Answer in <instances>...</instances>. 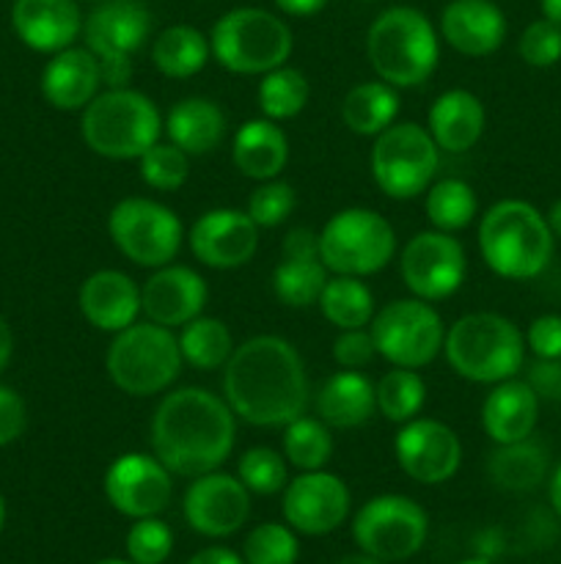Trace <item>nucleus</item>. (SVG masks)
<instances>
[{"mask_svg":"<svg viewBox=\"0 0 561 564\" xmlns=\"http://www.w3.org/2000/svg\"><path fill=\"white\" fill-rule=\"evenodd\" d=\"M308 375L300 352L280 336H253L223 367V400L253 427H286L308 408Z\"/></svg>","mask_w":561,"mask_h":564,"instance_id":"1","label":"nucleus"},{"mask_svg":"<svg viewBox=\"0 0 561 564\" xmlns=\"http://www.w3.org/2000/svg\"><path fill=\"white\" fill-rule=\"evenodd\" d=\"M234 438L237 416L229 402L196 386L165 394L152 416V452L176 477L218 471L231 457Z\"/></svg>","mask_w":561,"mask_h":564,"instance_id":"2","label":"nucleus"},{"mask_svg":"<svg viewBox=\"0 0 561 564\" xmlns=\"http://www.w3.org/2000/svg\"><path fill=\"white\" fill-rule=\"evenodd\" d=\"M553 242L548 218L520 198L493 204L479 224V251L484 264L509 281H528L544 273L553 259Z\"/></svg>","mask_w":561,"mask_h":564,"instance_id":"3","label":"nucleus"},{"mask_svg":"<svg viewBox=\"0 0 561 564\" xmlns=\"http://www.w3.org/2000/svg\"><path fill=\"white\" fill-rule=\"evenodd\" d=\"M366 55L380 80L394 88H413L438 69L440 39L421 9L391 6L369 25Z\"/></svg>","mask_w":561,"mask_h":564,"instance_id":"4","label":"nucleus"},{"mask_svg":"<svg viewBox=\"0 0 561 564\" xmlns=\"http://www.w3.org/2000/svg\"><path fill=\"white\" fill-rule=\"evenodd\" d=\"M443 352L460 378L495 386L520 372L526 339L512 319L493 312H473L446 330Z\"/></svg>","mask_w":561,"mask_h":564,"instance_id":"5","label":"nucleus"},{"mask_svg":"<svg viewBox=\"0 0 561 564\" xmlns=\"http://www.w3.org/2000/svg\"><path fill=\"white\" fill-rule=\"evenodd\" d=\"M80 135L99 158L138 160L163 135V116L146 94L108 88L82 108Z\"/></svg>","mask_w":561,"mask_h":564,"instance_id":"6","label":"nucleus"},{"mask_svg":"<svg viewBox=\"0 0 561 564\" xmlns=\"http://www.w3.org/2000/svg\"><path fill=\"white\" fill-rule=\"evenodd\" d=\"M209 47L215 61L234 75H267L289 61L295 39L273 11L240 6L215 22Z\"/></svg>","mask_w":561,"mask_h":564,"instance_id":"7","label":"nucleus"},{"mask_svg":"<svg viewBox=\"0 0 561 564\" xmlns=\"http://www.w3.org/2000/svg\"><path fill=\"white\" fill-rule=\"evenodd\" d=\"M179 339L157 323H132L113 334L105 356L110 380L130 397H154L182 372Z\"/></svg>","mask_w":561,"mask_h":564,"instance_id":"8","label":"nucleus"},{"mask_svg":"<svg viewBox=\"0 0 561 564\" xmlns=\"http://www.w3.org/2000/svg\"><path fill=\"white\" fill-rule=\"evenodd\" d=\"M396 231L380 213L346 207L336 213L319 231V259L333 275L380 273L394 259Z\"/></svg>","mask_w":561,"mask_h":564,"instance_id":"9","label":"nucleus"},{"mask_svg":"<svg viewBox=\"0 0 561 564\" xmlns=\"http://www.w3.org/2000/svg\"><path fill=\"white\" fill-rule=\"evenodd\" d=\"M440 165V147L429 135L427 127L402 121L374 138L372 176L385 196L407 202L435 182Z\"/></svg>","mask_w":561,"mask_h":564,"instance_id":"10","label":"nucleus"},{"mask_svg":"<svg viewBox=\"0 0 561 564\" xmlns=\"http://www.w3.org/2000/svg\"><path fill=\"white\" fill-rule=\"evenodd\" d=\"M152 36V11L143 0H105L82 20V42L97 55L102 83L121 88L132 77V58Z\"/></svg>","mask_w":561,"mask_h":564,"instance_id":"11","label":"nucleus"},{"mask_svg":"<svg viewBox=\"0 0 561 564\" xmlns=\"http://www.w3.org/2000/svg\"><path fill=\"white\" fill-rule=\"evenodd\" d=\"M108 235L132 264L157 270L174 262L185 240V226L165 204L130 196L116 202L110 209Z\"/></svg>","mask_w":561,"mask_h":564,"instance_id":"12","label":"nucleus"},{"mask_svg":"<svg viewBox=\"0 0 561 564\" xmlns=\"http://www.w3.org/2000/svg\"><path fill=\"white\" fill-rule=\"evenodd\" d=\"M377 356L391 367L421 369L443 350L446 328L432 303L421 297H402L374 312L369 323Z\"/></svg>","mask_w":561,"mask_h":564,"instance_id":"13","label":"nucleus"},{"mask_svg":"<svg viewBox=\"0 0 561 564\" xmlns=\"http://www.w3.org/2000/svg\"><path fill=\"white\" fill-rule=\"evenodd\" d=\"M429 518L418 501L399 494L369 499L352 521V538L363 554L380 562H405L424 549Z\"/></svg>","mask_w":561,"mask_h":564,"instance_id":"14","label":"nucleus"},{"mask_svg":"<svg viewBox=\"0 0 561 564\" xmlns=\"http://www.w3.org/2000/svg\"><path fill=\"white\" fill-rule=\"evenodd\" d=\"M399 270L413 297H421L427 303L446 301L465 281V248L454 235H446V231H418L402 251Z\"/></svg>","mask_w":561,"mask_h":564,"instance_id":"15","label":"nucleus"},{"mask_svg":"<svg viewBox=\"0 0 561 564\" xmlns=\"http://www.w3.org/2000/svg\"><path fill=\"white\" fill-rule=\"evenodd\" d=\"M102 488L105 499L119 516L138 521V518L160 516L168 507L174 496V479L154 455L127 452L110 463Z\"/></svg>","mask_w":561,"mask_h":564,"instance_id":"16","label":"nucleus"},{"mask_svg":"<svg viewBox=\"0 0 561 564\" xmlns=\"http://www.w3.org/2000/svg\"><path fill=\"white\" fill-rule=\"evenodd\" d=\"M182 512H185L187 527L201 538H231L245 527L251 516V490L231 474H201L185 490Z\"/></svg>","mask_w":561,"mask_h":564,"instance_id":"17","label":"nucleus"},{"mask_svg":"<svg viewBox=\"0 0 561 564\" xmlns=\"http://www.w3.org/2000/svg\"><path fill=\"white\" fill-rule=\"evenodd\" d=\"M350 488L344 479L324 471H300L284 488V518L297 534L322 538L336 532L350 516Z\"/></svg>","mask_w":561,"mask_h":564,"instance_id":"18","label":"nucleus"},{"mask_svg":"<svg viewBox=\"0 0 561 564\" xmlns=\"http://www.w3.org/2000/svg\"><path fill=\"white\" fill-rule=\"evenodd\" d=\"M402 471L421 485H443L460 471L462 444L449 424L438 419H410L394 438Z\"/></svg>","mask_w":561,"mask_h":564,"instance_id":"19","label":"nucleus"},{"mask_svg":"<svg viewBox=\"0 0 561 564\" xmlns=\"http://www.w3.org/2000/svg\"><path fill=\"white\" fill-rule=\"evenodd\" d=\"M190 251L201 264L215 270H234L251 262L258 251V226L240 209H207L193 224Z\"/></svg>","mask_w":561,"mask_h":564,"instance_id":"20","label":"nucleus"},{"mask_svg":"<svg viewBox=\"0 0 561 564\" xmlns=\"http://www.w3.org/2000/svg\"><path fill=\"white\" fill-rule=\"evenodd\" d=\"M207 281L185 264H163L141 286V308L148 323L163 328H182L201 317L207 306Z\"/></svg>","mask_w":561,"mask_h":564,"instance_id":"21","label":"nucleus"},{"mask_svg":"<svg viewBox=\"0 0 561 564\" xmlns=\"http://www.w3.org/2000/svg\"><path fill=\"white\" fill-rule=\"evenodd\" d=\"M11 28L25 47L55 55L80 39L82 14L75 0H14Z\"/></svg>","mask_w":561,"mask_h":564,"instance_id":"22","label":"nucleus"},{"mask_svg":"<svg viewBox=\"0 0 561 564\" xmlns=\"http://www.w3.org/2000/svg\"><path fill=\"white\" fill-rule=\"evenodd\" d=\"M80 303L82 317L88 325L105 334H119V330L130 328L138 323L141 308V286L121 270H97L88 275L80 286Z\"/></svg>","mask_w":561,"mask_h":564,"instance_id":"23","label":"nucleus"},{"mask_svg":"<svg viewBox=\"0 0 561 564\" xmlns=\"http://www.w3.org/2000/svg\"><path fill=\"white\" fill-rule=\"evenodd\" d=\"M440 36L468 58L493 55L506 39V17L493 0H451L440 14Z\"/></svg>","mask_w":561,"mask_h":564,"instance_id":"24","label":"nucleus"},{"mask_svg":"<svg viewBox=\"0 0 561 564\" xmlns=\"http://www.w3.org/2000/svg\"><path fill=\"white\" fill-rule=\"evenodd\" d=\"M102 86V69L88 47H66L47 61L42 94L55 110H82Z\"/></svg>","mask_w":561,"mask_h":564,"instance_id":"25","label":"nucleus"},{"mask_svg":"<svg viewBox=\"0 0 561 564\" xmlns=\"http://www.w3.org/2000/svg\"><path fill=\"white\" fill-rule=\"evenodd\" d=\"M539 419V397L526 380H504L484 397L482 427L495 446L531 438Z\"/></svg>","mask_w":561,"mask_h":564,"instance_id":"26","label":"nucleus"},{"mask_svg":"<svg viewBox=\"0 0 561 564\" xmlns=\"http://www.w3.org/2000/svg\"><path fill=\"white\" fill-rule=\"evenodd\" d=\"M314 411L333 430L361 427L377 413L374 383L358 369H341L317 389Z\"/></svg>","mask_w":561,"mask_h":564,"instance_id":"27","label":"nucleus"},{"mask_svg":"<svg viewBox=\"0 0 561 564\" xmlns=\"http://www.w3.org/2000/svg\"><path fill=\"white\" fill-rule=\"evenodd\" d=\"M427 130L440 149L462 154L479 143L484 132V105L465 88L443 91L427 113Z\"/></svg>","mask_w":561,"mask_h":564,"instance_id":"28","label":"nucleus"},{"mask_svg":"<svg viewBox=\"0 0 561 564\" xmlns=\"http://www.w3.org/2000/svg\"><path fill=\"white\" fill-rule=\"evenodd\" d=\"M163 130L170 143L187 152L190 158H201L220 147L229 121L223 108L207 97H185L168 110L163 121Z\"/></svg>","mask_w":561,"mask_h":564,"instance_id":"29","label":"nucleus"},{"mask_svg":"<svg viewBox=\"0 0 561 564\" xmlns=\"http://www.w3.org/2000/svg\"><path fill=\"white\" fill-rule=\"evenodd\" d=\"M231 160L248 180H275L289 160V138L273 119H251L231 141Z\"/></svg>","mask_w":561,"mask_h":564,"instance_id":"30","label":"nucleus"},{"mask_svg":"<svg viewBox=\"0 0 561 564\" xmlns=\"http://www.w3.org/2000/svg\"><path fill=\"white\" fill-rule=\"evenodd\" d=\"M399 116V94L385 80L358 83L341 102V121L346 130L363 138H377Z\"/></svg>","mask_w":561,"mask_h":564,"instance_id":"31","label":"nucleus"},{"mask_svg":"<svg viewBox=\"0 0 561 564\" xmlns=\"http://www.w3.org/2000/svg\"><path fill=\"white\" fill-rule=\"evenodd\" d=\"M487 474L501 490L528 494L548 477V452L531 438L517 441V444H501L490 452Z\"/></svg>","mask_w":561,"mask_h":564,"instance_id":"32","label":"nucleus"},{"mask_svg":"<svg viewBox=\"0 0 561 564\" xmlns=\"http://www.w3.org/2000/svg\"><path fill=\"white\" fill-rule=\"evenodd\" d=\"M212 58L209 36H204L193 25H170L157 33L152 44V61L160 75L174 77V80H187L198 75Z\"/></svg>","mask_w":561,"mask_h":564,"instance_id":"33","label":"nucleus"},{"mask_svg":"<svg viewBox=\"0 0 561 564\" xmlns=\"http://www.w3.org/2000/svg\"><path fill=\"white\" fill-rule=\"evenodd\" d=\"M179 352L182 361L190 364L198 372H215L229 364L231 352H234V339L223 319L218 317H196L187 325H182Z\"/></svg>","mask_w":561,"mask_h":564,"instance_id":"34","label":"nucleus"},{"mask_svg":"<svg viewBox=\"0 0 561 564\" xmlns=\"http://www.w3.org/2000/svg\"><path fill=\"white\" fill-rule=\"evenodd\" d=\"M319 312L339 330L366 328L374 317V295L355 275H333L317 301Z\"/></svg>","mask_w":561,"mask_h":564,"instance_id":"35","label":"nucleus"},{"mask_svg":"<svg viewBox=\"0 0 561 564\" xmlns=\"http://www.w3.org/2000/svg\"><path fill=\"white\" fill-rule=\"evenodd\" d=\"M328 268L319 257H286L273 270V292L284 306L308 308L328 284Z\"/></svg>","mask_w":561,"mask_h":564,"instance_id":"36","label":"nucleus"},{"mask_svg":"<svg viewBox=\"0 0 561 564\" xmlns=\"http://www.w3.org/2000/svg\"><path fill=\"white\" fill-rule=\"evenodd\" d=\"M424 213L432 229L454 235L465 226L473 224L479 213V198L473 187L465 180H440L427 187V202H424Z\"/></svg>","mask_w":561,"mask_h":564,"instance_id":"37","label":"nucleus"},{"mask_svg":"<svg viewBox=\"0 0 561 564\" xmlns=\"http://www.w3.org/2000/svg\"><path fill=\"white\" fill-rule=\"evenodd\" d=\"M284 457L297 471H319L333 457V435L322 419L297 416L284 427Z\"/></svg>","mask_w":561,"mask_h":564,"instance_id":"38","label":"nucleus"},{"mask_svg":"<svg viewBox=\"0 0 561 564\" xmlns=\"http://www.w3.org/2000/svg\"><path fill=\"white\" fill-rule=\"evenodd\" d=\"M374 397H377V413H383L388 422L405 424L421 413L427 402V386L416 369L396 367L380 378Z\"/></svg>","mask_w":561,"mask_h":564,"instance_id":"39","label":"nucleus"},{"mask_svg":"<svg viewBox=\"0 0 561 564\" xmlns=\"http://www.w3.org/2000/svg\"><path fill=\"white\" fill-rule=\"evenodd\" d=\"M258 108L264 119L286 121L302 113L308 105V80L295 66H278V69L262 75L258 83Z\"/></svg>","mask_w":561,"mask_h":564,"instance_id":"40","label":"nucleus"},{"mask_svg":"<svg viewBox=\"0 0 561 564\" xmlns=\"http://www.w3.org/2000/svg\"><path fill=\"white\" fill-rule=\"evenodd\" d=\"M138 174H141L143 185L154 187V191H179L190 176V154L182 152L176 143L157 141L138 158Z\"/></svg>","mask_w":561,"mask_h":564,"instance_id":"41","label":"nucleus"},{"mask_svg":"<svg viewBox=\"0 0 561 564\" xmlns=\"http://www.w3.org/2000/svg\"><path fill=\"white\" fill-rule=\"evenodd\" d=\"M300 556L297 532L284 523H258L242 543L245 564H295Z\"/></svg>","mask_w":561,"mask_h":564,"instance_id":"42","label":"nucleus"},{"mask_svg":"<svg viewBox=\"0 0 561 564\" xmlns=\"http://www.w3.org/2000/svg\"><path fill=\"white\" fill-rule=\"evenodd\" d=\"M237 479L253 496H275L286 488V457L270 446H253L237 463Z\"/></svg>","mask_w":561,"mask_h":564,"instance_id":"43","label":"nucleus"},{"mask_svg":"<svg viewBox=\"0 0 561 564\" xmlns=\"http://www.w3.org/2000/svg\"><path fill=\"white\" fill-rule=\"evenodd\" d=\"M127 560L132 564H165L174 551V532L165 521L154 518H138L127 532Z\"/></svg>","mask_w":561,"mask_h":564,"instance_id":"44","label":"nucleus"},{"mask_svg":"<svg viewBox=\"0 0 561 564\" xmlns=\"http://www.w3.org/2000/svg\"><path fill=\"white\" fill-rule=\"evenodd\" d=\"M295 187L275 176V180L262 182V185L251 193L245 213L251 215V220L258 229H275V226H280L292 213H295Z\"/></svg>","mask_w":561,"mask_h":564,"instance_id":"45","label":"nucleus"},{"mask_svg":"<svg viewBox=\"0 0 561 564\" xmlns=\"http://www.w3.org/2000/svg\"><path fill=\"white\" fill-rule=\"evenodd\" d=\"M520 58L526 61L534 69H548L561 61V28L550 20H534L531 25L522 31L520 44Z\"/></svg>","mask_w":561,"mask_h":564,"instance_id":"46","label":"nucleus"},{"mask_svg":"<svg viewBox=\"0 0 561 564\" xmlns=\"http://www.w3.org/2000/svg\"><path fill=\"white\" fill-rule=\"evenodd\" d=\"M374 356H377V347L366 328L341 330L339 339L333 341V358L341 369H363L372 364Z\"/></svg>","mask_w":561,"mask_h":564,"instance_id":"47","label":"nucleus"},{"mask_svg":"<svg viewBox=\"0 0 561 564\" xmlns=\"http://www.w3.org/2000/svg\"><path fill=\"white\" fill-rule=\"evenodd\" d=\"M526 347L537 358H561V317L559 314H542L528 325Z\"/></svg>","mask_w":561,"mask_h":564,"instance_id":"48","label":"nucleus"},{"mask_svg":"<svg viewBox=\"0 0 561 564\" xmlns=\"http://www.w3.org/2000/svg\"><path fill=\"white\" fill-rule=\"evenodd\" d=\"M28 427L25 400L9 386H0V446H9L22 438Z\"/></svg>","mask_w":561,"mask_h":564,"instance_id":"49","label":"nucleus"},{"mask_svg":"<svg viewBox=\"0 0 561 564\" xmlns=\"http://www.w3.org/2000/svg\"><path fill=\"white\" fill-rule=\"evenodd\" d=\"M526 383L537 391L539 400H561V358H537Z\"/></svg>","mask_w":561,"mask_h":564,"instance_id":"50","label":"nucleus"},{"mask_svg":"<svg viewBox=\"0 0 561 564\" xmlns=\"http://www.w3.org/2000/svg\"><path fill=\"white\" fill-rule=\"evenodd\" d=\"M185 564H245V560H242V556H237L231 549L212 545V549L198 551V554L190 556Z\"/></svg>","mask_w":561,"mask_h":564,"instance_id":"51","label":"nucleus"},{"mask_svg":"<svg viewBox=\"0 0 561 564\" xmlns=\"http://www.w3.org/2000/svg\"><path fill=\"white\" fill-rule=\"evenodd\" d=\"M328 3L330 0H275V6L289 17H311L322 11Z\"/></svg>","mask_w":561,"mask_h":564,"instance_id":"52","label":"nucleus"},{"mask_svg":"<svg viewBox=\"0 0 561 564\" xmlns=\"http://www.w3.org/2000/svg\"><path fill=\"white\" fill-rule=\"evenodd\" d=\"M11 352H14V334H11L6 317H0V375H3V369L9 367Z\"/></svg>","mask_w":561,"mask_h":564,"instance_id":"53","label":"nucleus"},{"mask_svg":"<svg viewBox=\"0 0 561 564\" xmlns=\"http://www.w3.org/2000/svg\"><path fill=\"white\" fill-rule=\"evenodd\" d=\"M548 496H550V507L556 510V516L561 518V466L556 468L553 477H550V485H548Z\"/></svg>","mask_w":561,"mask_h":564,"instance_id":"54","label":"nucleus"},{"mask_svg":"<svg viewBox=\"0 0 561 564\" xmlns=\"http://www.w3.org/2000/svg\"><path fill=\"white\" fill-rule=\"evenodd\" d=\"M544 218H548V226H550V231H553V237H559L561 240V198L559 202L550 204V209Z\"/></svg>","mask_w":561,"mask_h":564,"instance_id":"55","label":"nucleus"},{"mask_svg":"<svg viewBox=\"0 0 561 564\" xmlns=\"http://www.w3.org/2000/svg\"><path fill=\"white\" fill-rule=\"evenodd\" d=\"M539 6H542L544 20L556 22L561 28V0H539Z\"/></svg>","mask_w":561,"mask_h":564,"instance_id":"56","label":"nucleus"},{"mask_svg":"<svg viewBox=\"0 0 561 564\" xmlns=\"http://www.w3.org/2000/svg\"><path fill=\"white\" fill-rule=\"evenodd\" d=\"M336 564H385V562H380V560H374V556H369V554H350V556H341L339 562Z\"/></svg>","mask_w":561,"mask_h":564,"instance_id":"57","label":"nucleus"},{"mask_svg":"<svg viewBox=\"0 0 561 564\" xmlns=\"http://www.w3.org/2000/svg\"><path fill=\"white\" fill-rule=\"evenodd\" d=\"M457 564H495L493 560H487V556H471V560H462Z\"/></svg>","mask_w":561,"mask_h":564,"instance_id":"58","label":"nucleus"},{"mask_svg":"<svg viewBox=\"0 0 561 564\" xmlns=\"http://www.w3.org/2000/svg\"><path fill=\"white\" fill-rule=\"evenodd\" d=\"M3 527H6V501L3 496H0V532H3Z\"/></svg>","mask_w":561,"mask_h":564,"instance_id":"59","label":"nucleus"},{"mask_svg":"<svg viewBox=\"0 0 561 564\" xmlns=\"http://www.w3.org/2000/svg\"><path fill=\"white\" fill-rule=\"evenodd\" d=\"M97 564H132L130 560H102V562H97Z\"/></svg>","mask_w":561,"mask_h":564,"instance_id":"60","label":"nucleus"},{"mask_svg":"<svg viewBox=\"0 0 561 564\" xmlns=\"http://www.w3.org/2000/svg\"><path fill=\"white\" fill-rule=\"evenodd\" d=\"M358 3H374V0H358Z\"/></svg>","mask_w":561,"mask_h":564,"instance_id":"61","label":"nucleus"}]
</instances>
